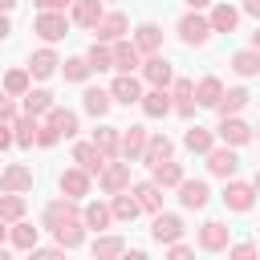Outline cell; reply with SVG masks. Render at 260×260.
<instances>
[{"label": "cell", "instance_id": "obj_1", "mask_svg": "<svg viewBox=\"0 0 260 260\" xmlns=\"http://www.w3.org/2000/svg\"><path fill=\"white\" fill-rule=\"evenodd\" d=\"M207 37H211V20H203L199 12H187L179 20V41L183 45H207Z\"/></svg>", "mask_w": 260, "mask_h": 260}, {"label": "cell", "instance_id": "obj_2", "mask_svg": "<svg viewBox=\"0 0 260 260\" xmlns=\"http://www.w3.org/2000/svg\"><path fill=\"white\" fill-rule=\"evenodd\" d=\"M37 32H41L45 41H61V37L69 32V20H65L57 8H45V12L37 16Z\"/></svg>", "mask_w": 260, "mask_h": 260}, {"label": "cell", "instance_id": "obj_3", "mask_svg": "<svg viewBox=\"0 0 260 260\" xmlns=\"http://www.w3.org/2000/svg\"><path fill=\"white\" fill-rule=\"evenodd\" d=\"M73 162H77L81 171H89V175H102V167H106V154H102L93 142H77V146H73Z\"/></svg>", "mask_w": 260, "mask_h": 260}, {"label": "cell", "instance_id": "obj_4", "mask_svg": "<svg viewBox=\"0 0 260 260\" xmlns=\"http://www.w3.org/2000/svg\"><path fill=\"white\" fill-rule=\"evenodd\" d=\"M207 199H211L207 183H199V179H179V203H183V207H207Z\"/></svg>", "mask_w": 260, "mask_h": 260}, {"label": "cell", "instance_id": "obj_5", "mask_svg": "<svg viewBox=\"0 0 260 260\" xmlns=\"http://www.w3.org/2000/svg\"><path fill=\"white\" fill-rule=\"evenodd\" d=\"M110 98H114V102H122V106H134V102L142 98V85H138V77H130V73L114 77V85H110Z\"/></svg>", "mask_w": 260, "mask_h": 260}, {"label": "cell", "instance_id": "obj_6", "mask_svg": "<svg viewBox=\"0 0 260 260\" xmlns=\"http://www.w3.org/2000/svg\"><path fill=\"white\" fill-rule=\"evenodd\" d=\"M223 203H228L232 211H248V207L256 203V187H248V183H228V187H223Z\"/></svg>", "mask_w": 260, "mask_h": 260}, {"label": "cell", "instance_id": "obj_7", "mask_svg": "<svg viewBox=\"0 0 260 260\" xmlns=\"http://www.w3.org/2000/svg\"><path fill=\"white\" fill-rule=\"evenodd\" d=\"M150 236H154L158 244H175V240L183 236V219H179V215H162V211H158V215H154Z\"/></svg>", "mask_w": 260, "mask_h": 260}, {"label": "cell", "instance_id": "obj_8", "mask_svg": "<svg viewBox=\"0 0 260 260\" xmlns=\"http://www.w3.org/2000/svg\"><path fill=\"white\" fill-rule=\"evenodd\" d=\"M69 219H77V207H73V199H69V195L45 207V228H53V232H57V228H61V223H69Z\"/></svg>", "mask_w": 260, "mask_h": 260}, {"label": "cell", "instance_id": "obj_9", "mask_svg": "<svg viewBox=\"0 0 260 260\" xmlns=\"http://www.w3.org/2000/svg\"><path fill=\"white\" fill-rule=\"evenodd\" d=\"M236 167H240L236 150H207V171H211V175L228 179V175H236Z\"/></svg>", "mask_w": 260, "mask_h": 260}, {"label": "cell", "instance_id": "obj_10", "mask_svg": "<svg viewBox=\"0 0 260 260\" xmlns=\"http://www.w3.org/2000/svg\"><path fill=\"white\" fill-rule=\"evenodd\" d=\"M93 32H98V41L110 45V41H118V37L126 32V16H122V12H110V16H102V20L93 24Z\"/></svg>", "mask_w": 260, "mask_h": 260}, {"label": "cell", "instance_id": "obj_11", "mask_svg": "<svg viewBox=\"0 0 260 260\" xmlns=\"http://www.w3.org/2000/svg\"><path fill=\"white\" fill-rule=\"evenodd\" d=\"M219 138H223V142H232V146H240V142H248V138H252V126H248V122H240V118H228V114H223V122H219Z\"/></svg>", "mask_w": 260, "mask_h": 260}, {"label": "cell", "instance_id": "obj_12", "mask_svg": "<svg viewBox=\"0 0 260 260\" xmlns=\"http://www.w3.org/2000/svg\"><path fill=\"white\" fill-rule=\"evenodd\" d=\"M118 150H122L126 158H142V150H146V130H142V126H130V130L118 138Z\"/></svg>", "mask_w": 260, "mask_h": 260}, {"label": "cell", "instance_id": "obj_13", "mask_svg": "<svg viewBox=\"0 0 260 260\" xmlns=\"http://www.w3.org/2000/svg\"><path fill=\"white\" fill-rule=\"evenodd\" d=\"M199 248H207V252H223L228 248V228L223 223H203V232H199Z\"/></svg>", "mask_w": 260, "mask_h": 260}, {"label": "cell", "instance_id": "obj_14", "mask_svg": "<svg viewBox=\"0 0 260 260\" xmlns=\"http://www.w3.org/2000/svg\"><path fill=\"white\" fill-rule=\"evenodd\" d=\"M134 65H138V45H130V41L118 37V41H114V69H118V73H130Z\"/></svg>", "mask_w": 260, "mask_h": 260}, {"label": "cell", "instance_id": "obj_15", "mask_svg": "<svg viewBox=\"0 0 260 260\" xmlns=\"http://www.w3.org/2000/svg\"><path fill=\"white\" fill-rule=\"evenodd\" d=\"M138 102H142V114H146V118H162V114L171 110V98L162 93V85H154V89H150V93H142Z\"/></svg>", "mask_w": 260, "mask_h": 260}, {"label": "cell", "instance_id": "obj_16", "mask_svg": "<svg viewBox=\"0 0 260 260\" xmlns=\"http://www.w3.org/2000/svg\"><path fill=\"white\" fill-rule=\"evenodd\" d=\"M126 183H130V162H114V167L102 171V187H106L110 195H118Z\"/></svg>", "mask_w": 260, "mask_h": 260}, {"label": "cell", "instance_id": "obj_17", "mask_svg": "<svg viewBox=\"0 0 260 260\" xmlns=\"http://www.w3.org/2000/svg\"><path fill=\"white\" fill-rule=\"evenodd\" d=\"M0 187H4V191H28V187H32V171H28V167H8V171L0 175Z\"/></svg>", "mask_w": 260, "mask_h": 260}, {"label": "cell", "instance_id": "obj_18", "mask_svg": "<svg viewBox=\"0 0 260 260\" xmlns=\"http://www.w3.org/2000/svg\"><path fill=\"white\" fill-rule=\"evenodd\" d=\"M61 191H65L69 199H81V195L89 191V171H65V175H61Z\"/></svg>", "mask_w": 260, "mask_h": 260}, {"label": "cell", "instance_id": "obj_19", "mask_svg": "<svg viewBox=\"0 0 260 260\" xmlns=\"http://www.w3.org/2000/svg\"><path fill=\"white\" fill-rule=\"evenodd\" d=\"M236 20H240V12H236L232 4H215V8H211V32H232Z\"/></svg>", "mask_w": 260, "mask_h": 260}, {"label": "cell", "instance_id": "obj_20", "mask_svg": "<svg viewBox=\"0 0 260 260\" xmlns=\"http://www.w3.org/2000/svg\"><path fill=\"white\" fill-rule=\"evenodd\" d=\"M162 158H171V138L167 134H154V138H146V150H142V162H162Z\"/></svg>", "mask_w": 260, "mask_h": 260}, {"label": "cell", "instance_id": "obj_21", "mask_svg": "<svg viewBox=\"0 0 260 260\" xmlns=\"http://www.w3.org/2000/svg\"><path fill=\"white\" fill-rule=\"evenodd\" d=\"M134 199H138V207H146V211H158V207H162V187L150 179V183L134 187Z\"/></svg>", "mask_w": 260, "mask_h": 260}, {"label": "cell", "instance_id": "obj_22", "mask_svg": "<svg viewBox=\"0 0 260 260\" xmlns=\"http://www.w3.org/2000/svg\"><path fill=\"white\" fill-rule=\"evenodd\" d=\"M57 65H61V61H57V53H53V49H41V53H32V61H28V73H32V77H49Z\"/></svg>", "mask_w": 260, "mask_h": 260}, {"label": "cell", "instance_id": "obj_23", "mask_svg": "<svg viewBox=\"0 0 260 260\" xmlns=\"http://www.w3.org/2000/svg\"><path fill=\"white\" fill-rule=\"evenodd\" d=\"M142 73H146L150 85H171V61H162V57H150L142 65Z\"/></svg>", "mask_w": 260, "mask_h": 260}, {"label": "cell", "instance_id": "obj_24", "mask_svg": "<svg viewBox=\"0 0 260 260\" xmlns=\"http://www.w3.org/2000/svg\"><path fill=\"white\" fill-rule=\"evenodd\" d=\"M179 179H183V167L179 162H171V158L154 162V183L158 187H179Z\"/></svg>", "mask_w": 260, "mask_h": 260}, {"label": "cell", "instance_id": "obj_25", "mask_svg": "<svg viewBox=\"0 0 260 260\" xmlns=\"http://www.w3.org/2000/svg\"><path fill=\"white\" fill-rule=\"evenodd\" d=\"M81 219H85V228H93V232H102V228H110V219H114V211H110L106 203H89V207L81 211Z\"/></svg>", "mask_w": 260, "mask_h": 260}, {"label": "cell", "instance_id": "obj_26", "mask_svg": "<svg viewBox=\"0 0 260 260\" xmlns=\"http://www.w3.org/2000/svg\"><path fill=\"white\" fill-rule=\"evenodd\" d=\"M232 69H236L240 77H256V73H260V53H256V49L236 53V57H232Z\"/></svg>", "mask_w": 260, "mask_h": 260}, {"label": "cell", "instance_id": "obj_27", "mask_svg": "<svg viewBox=\"0 0 260 260\" xmlns=\"http://www.w3.org/2000/svg\"><path fill=\"white\" fill-rule=\"evenodd\" d=\"M85 61H89V69H114V49H106V41H93V49L85 53Z\"/></svg>", "mask_w": 260, "mask_h": 260}, {"label": "cell", "instance_id": "obj_28", "mask_svg": "<svg viewBox=\"0 0 260 260\" xmlns=\"http://www.w3.org/2000/svg\"><path fill=\"white\" fill-rule=\"evenodd\" d=\"M219 93H223L219 77H203V81L195 85V102H199V106H215V102H219Z\"/></svg>", "mask_w": 260, "mask_h": 260}, {"label": "cell", "instance_id": "obj_29", "mask_svg": "<svg viewBox=\"0 0 260 260\" xmlns=\"http://www.w3.org/2000/svg\"><path fill=\"white\" fill-rule=\"evenodd\" d=\"M110 93L106 89H85V114H93V118H106L110 114Z\"/></svg>", "mask_w": 260, "mask_h": 260}, {"label": "cell", "instance_id": "obj_30", "mask_svg": "<svg viewBox=\"0 0 260 260\" xmlns=\"http://www.w3.org/2000/svg\"><path fill=\"white\" fill-rule=\"evenodd\" d=\"M73 20L85 24V28H93V24L102 20V4H98V0H81V4L73 8Z\"/></svg>", "mask_w": 260, "mask_h": 260}, {"label": "cell", "instance_id": "obj_31", "mask_svg": "<svg viewBox=\"0 0 260 260\" xmlns=\"http://www.w3.org/2000/svg\"><path fill=\"white\" fill-rule=\"evenodd\" d=\"M134 45H138V53H154V49L162 45V28H158V24H142Z\"/></svg>", "mask_w": 260, "mask_h": 260}, {"label": "cell", "instance_id": "obj_32", "mask_svg": "<svg viewBox=\"0 0 260 260\" xmlns=\"http://www.w3.org/2000/svg\"><path fill=\"white\" fill-rule=\"evenodd\" d=\"M244 106H248V89H228V93H219V102H215L219 114H236V110H244Z\"/></svg>", "mask_w": 260, "mask_h": 260}, {"label": "cell", "instance_id": "obj_33", "mask_svg": "<svg viewBox=\"0 0 260 260\" xmlns=\"http://www.w3.org/2000/svg\"><path fill=\"white\" fill-rule=\"evenodd\" d=\"M49 122H53V126H57L65 138L77 130V114H73V110H61V106H49Z\"/></svg>", "mask_w": 260, "mask_h": 260}, {"label": "cell", "instance_id": "obj_34", "mask_svg": "<svg viewBox=\"0 0 260 260\" xmlns=\"http://www.w3.org/2000/svg\"><path fill=\"white\" fill-rule=\"evenodd\" d=\"M49 106H53V93H45V89H28V93H24V114L37 118V114H45Z\"/></svg>", "mask_w": 260, "mask_h": 260}, {"label": "cell", "instance_id": "obj_35", "mask_svg": "<svg viewBox=\"0 0 260 260\" xmlns=\"http://www.w3.org/2000/svg\"><path fill=\"white\" fill-rule=\"evenodd\" d=\"M93 146H98L106 158H114V154H118V130H114V126H102V130L93 134Z\"/></svg>", "mask_w": 260, "mask_h": 260}, {"label": "cell", "instance_id": "obj_36", "mask_svg": "<svg viewBox=\"0 0 260 260\" xmlns=\"http://www.w3.org/2000/svg\"><path fill=\"white\" fill-rule=\"evenodd\" d=\"M183 142H187V150H195V154H207V150H211V130H203V126H191Z\"/></svg>", "mask_w": 260, "mask_h": 260}, {"label": "cell", "instance_id": "obj_37", "mask_svg": "<svg viewBox=\"0 0 260 260\" xmlns=\"http://www.w3.org/2000/svg\"><path fill=\"white\" fill-rule=\"evenodd\" d=\"M12 142H16V146H32V142H37V118H32V114L16 122V134H12Z\"/></svg>", "mask_w": 260, "mask_h": 260}, {"label": "cell", "instance_id": "obj_38", "mask_svg": "<svg viewBox=\"0 0 260 260\" xmlns=\"http://www.w3.org/2000/svg\"><path fill=\"white\" fill-rule=\"evenodd\" d=\"M110 211H114V219H134V215H138L142 207H138V199H130V195H122V191H118V195H114V207H110Z\"/></svg>", "mask_w": 260, "mask_h": 260}, {"label": "cell", "instance_id": "obj_39", "mask_svg": "<svg viewBox=\"0 0 260 260\" xmlns=\"http://www.w3.org/2000/svg\"><path fill=\"white\" fill-rule=\"evenodd\" d=\"M0 215H4V219H20V215H24V199H20V191L0 195Z\"/></svg>", "mask_w": 260, "mask_h": 260}, {"label": "cell", "instance_id": "obj_40", "mask_svg": "<svg viewBox=\"0 0 260 260\" xmlns=\"http://www.w3.org/2000/svg\"><path fill=\"white\" fill-rule=\"evenodd\" d=\"M12 244L24 248V252H32V248H37V228H32V223H16V228H12Z\"/></svg>", "mask_w": 260, "mask_h": 260}, {"label": "cell", "instance_id": "obj_41", "mask_svg": "<svg viewBox=\"0 0 260 260\" xmlns=\"http://www.w3.org/2000/svg\"><path fill=\"white\" fill-rule=\"evenodd\" d=\"M57 240H61V248H77V244H81V219L61 223V228H57Z\"/></svg>", "mask_w": 260, "mask_h": 260}, {"label": "cell", "instance_id": "obj_42", "mask_svg": "<svg viewBox=\"0 0 260 260\" xmlns=\"http://www.w3.org/2000/svg\"><path fill=\"white\" fill-rule=\"evenodd\" d=\"M4 93H28V73L24 69H12L4 77Z\"/></svg>", "mask_w": 260, "mask_h": 260}, {"label": "cell", "instance_id": "obj_43", "mask_svg": "<svg viewBox=\"0 0 260 260\" xmlns=\"http://www.w3.org/2000/svg\"><path fill=\"white\" fill-rule=\"evenodd\" d=\"M65 77H69V81H85V77H89V61H85V57L65 61Z\"/></svg>", "mask_w": 260, "mask_h": 260}, {"label": "cell", "instance_id": "obj_44", "mask_svg": "<svg viewBox=\"0 0 260 260\" xmlns=\"http://www.w3.org/2000/svg\"><path fill=\"white\" fill-rule=\"evenodd\" d=\"M126 244L118 240V236H110V240H93V256H118Z\"/></svg>", "mask_w": 260, "mask_h": 260}, {"label": "cell", "instance_id": "obj_45", "mask_svg": "<svg viewBox=\"0 0 260 260\" xmlns=\"http://www.w3.org/2000/svg\"><path fill=\"white\" fill-rule=\"evenodd\" d=\"M57 138H61V130H57L53 122H45V126H37V142H41V146H53Z\"/></svg>", "mask_w": 260, "mask_h": 260}, {"label": "cell", "instance_id": "obj_46", "mask_svg": "<svg viewBox=\"0 0 260 260\" xmlns=\"http://www.w3.org/2000/svg\"><path fill=\"white\" fill-rule=\"evenodd\" d=\"M8 118H16V106H12V102L0 93V122H8Z\"/></svg>", "mask_w": 260, "mask_h": 260}, {"label": "cell", "instance_id": "obj_47", "mask_svg": "<svg viewBox=\"0 0 260 260\" xmlns=\"http://www.w3.org/2000/svg\"><path fill=\"white\" fill-rule=\"evenodd\" d=\"M232 256H240V260H248V256H256V248H252V244H236V248H232Z\"/></svg>", "mask_w": 260, "mask_h": 260}, {"label": "cell", "instance_id": "obj_48", "mask_svg": "<svg viewBox=\"0 0 260 260\" xmlns=\"http://www.w3.org/2000/svg\"><path fill=\"white\" fill-rule=\"evenodd\" d=\"M8 146H12V134H8V126L0 122V150H8Z\"/></svg>", "mask_w": 260, "mask_h": 260}, {"label": "cell", "instance_id": "obj_49", "mask_svg": "<svg viewBox=\"0 0 260 260\" xmlns=\"http://www.w3.org/2000/svg\"><path fill=\"white\" fill-rule=\"evenodd\" d=\"M41 8H65V4H73V0H37Z\"/></svg>", "mask_w": 260, "mask_h": 260}, {"label": "cell", "instance_id": "obj_50", "mask_svg": "<svg viewBox=\"0 0 260 260\" xmlns=\"http://www.w3.org/2000/svg\"><path fill=\"white\" fill-rule=\"evenodd\" d=\"M8 32H12V28H8V16H4V12H0V41H4V37H8Z\"/></svg>", "mask_w": 260, "mask_h": 260}, {"label": "cell", "instance_id": "obj_51", "mask_svg": "<svg viewBox=\"0 0 260 260\" xmlns=\"http://www.w3.org/2000/svg\"><path fill=\"white\" fill-rule=\"evenodd\" d=\"M244 8H248L252 16H260V0H244Z\"/></svg>", "mask_w": 260, "mask_h": 260}, {"label": "cell", "instance_id": "obj_52", "mask_svg": "<svg viewBox=\"0 0 260 260\" xmlns=\"http://www.w3.org/2000/svg\"><path fill=\"white\" fill-rule=\"evenodd\" d=\"M16 8V0H0V12H12Z\"/></svg>", "mask_w": 260, "mask_h": 260}, {"label": "cell", "instance_id": "obj_53", "mask_svg": "<svg viewBox=\"0 0 260 260\" xmlns=\"http://www.w3.org/2000/svg\"><path fill=\"white\" fill-rule=\"evenodd\" d=\"M187 8H203V4H211V0H183Z\"/></svg>", "mask_w": 260, "mask_h": 260}, {"label": "cell", "instance_id": "obj_54", "mask_svg": "<svg viewBox=\"0 0 260 260\" xmlns=\"http://www.w3.org/2000/svg\"><path fill=\"white\" fill-rule=\"evenodd\" d=\"M252 49H256V53H260V28H256V32H252Z\"/></svg>", "mask_w": 260, "mask_h": 260}, {"label": "cell", "instance_id": "obj_55", "mask_svg": "<svg viewBox=\"0 0 260 260\" xmlns=\"http://www.w3.org/2000/svg\"><path fill=\"white\" fill-rule=\"evenodd\" d=\"M4 236H8V232H4V215H0V244H4Z\"/></svg>", "mask_w": 260, "mask_h": 260}, {"label": "cell", "instance_id": "obj_56", "mask_svg": "<svg viewBox=\"0 0 260 260\" xmlns=\"http://www.w3.org/2000/svg\"><path fill=\"white\" fill-rule=\"evenodd\" d=\"M256 191H260V175H256Z\"/></svg>", "mask_w": 260, "mask_h": 260}]
</instances>
